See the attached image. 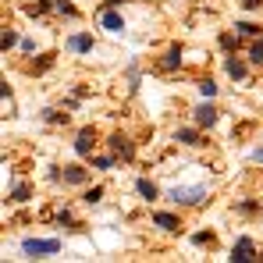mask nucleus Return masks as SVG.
Wrapping results in <instances>:
<instances>
[{
  "mask_svg": "<svg viewBox=\"0 0 263 263\" xmlns=\"http://www.w3.org/2000/svg\"><path fill=\"white\" fill-rule=\"evenodd\" d=\"M167 199L175 206H199V203H206V189L203 185H175L167 192Z\"/></svg>",
  "mask_w": 263,
  "mask_h": 263,
  "instance_id": "1",
  "label": "nucleus"
},
{
  "mask_svg": "<svg viewBox=\"0 0 263 263\" xmlns=\"http://www.w3.org/2000/svg\"><path fill=\"white\" fill-rule=\"evenodd\" d=\"M22 253L25 256H53V253H61V238H22Z\"/></svg>",
  "mask_w": 263,
  "mask_h": 263,
  "instance_id": "2",
  "label": "nucleus"
},
{
  "mask_svg": "<svg viewBox=\"0 0 263 263\" xmlns=\"http://www.w3.org/2000/svg\"><path fill=\"white\" fill-rule=\"evenodd\" d=\"M107 149H110L121 164H128L132 157H135V142H132L125 132H110V135H107Z\"/></svg>",
  "mask_w": 263,
  "mask_h": 263,
  "instance_id": "3",
  "label": "nucleus"
},
{
  "mask_svg": "<svg viewBox=\"0 0 263 263\" xmlns=\"http://www.w3.org/2000/svg\"><path fill=\"white\" fill-rule=\"evenodd\" d=\"M96 146H100V135H96V128H92V125L79 128L75 142H71V149H75L79 157H92V149H96Z\"/></svg>",
  "mask_w": 263,
  "mask_h": 263,
  "instance_id": "4",
  "label": "nucleus"
},
{
  "mask_svg": "<svg viewBox=\"0 0 263 263\" xmlns=\"http://www.w3.org/2000/svg\"><path fill=\"white\" fill-rule=\"evenodd\" d=\"M228 260H231V263H253V260H260V249L253 246V238H246V235H242V238L235 242V249H231V256H228Z\"/></svg>",
  "mask_w": 263,
  "mask_h": 263,
  "instance_id": "5",
  "label": "nucleus"
},
{
  "mask_svg": "<svg viewBox=\"0 0 263 263\" xmlns=\"http://www.w3.org/2000/svg\"><path fill=\"white\" fill-rule=\"evenodd\" d=\"M224 75H228L231 82H246V79H249V64H246L242 57L228 53V57H224Z\"/></svg>",
  "mask_w": 263,
  "mask_h": 263,
  "instance_id": "6",
  "label": "nucleus"
},
{
  "mask_svg": "<svg viewBox=\"0 0 263 263\" xmlns=\"http://www.w3.org/2000/svg\"><path fill=\"white\" fill-rule=\"evenodd\" d=\"M217 118H220V110L214 103H199V107L192 110V125H199V128H214Z\"/></svg>",
  "mask_w": 263,
  "mask_h": 263,
  "instance_id": "7",
  "label": "nucleus"
},
{
  "mask_svg": "<svg viewBox=\"0 0 263 263\" xmlns=\"http://www.w3.org/2000/svg\"><path fill=\"white\" fill-rule=\"evenodd\" d=\"M175 142H178V146H192V149H196V146H206V142H203V128H199V125L175 128Z\"/></svg>",
  "mask_w": 263,
  "mask_h": 263,
  "instance_id": "8",
  "label": "nucleus"
},
{
  "mask_svg": "<svg viewBox=\"0 0 263 263\" xmlns=\"http://www.w3.org/2000/svg\"><path fill=\"white\" fill-rule=\"evenodd\" d=\"M64 46L71 50V53H92V32H75V36H68L64 40Z\"/></svg>",
  "mask_w": 263,
  "mask_h": 263,
  "instance_id": "9",
  "label": "nucleus"
},
{
  "mask_svg": "<svg viewBox=\"0 0 263 263\" xmlns=\"http://www.w3.org/2000/svg\"><path fill=\"white\" fill-rule=\"evenodd\" d=\"M178 68H181V46H167V50H164V57H160V61H157V71H178Z\"/></svg>",
  "mask_w": 263,
  "mask_h": 263,
  "instance_id": "10",
  "label": "nucleus"
},
{
  "mask_svg": "<svg viewBox=\"0 0 263 263\" xmlns=\"http://www.w3.org/2000/svg\"><path fill=\"white\" fill-rule=\"evenodd\" d=\"M100 25H103L107 32H114V36L125 32V18H121L118 11H100Z\"/></svg>",
  "mask_w": 263,
  "mask_h": 263,
  "instance_id": "11",
  "label": "nucleus"
},
{
  "mask_svg": "<svg viewBox=\"0 0 263 263\" xmlns=\"http://www.w3.org/2000/svg\"><path fill=\"white\" fill-rule=\"evenodd\" d=\"M86 181H89V167H82V164L64 167V185H86Z\"/></svg>",
  "mask_w": 263,
  "mask_h": 263,
  "instance_id": "12",
  "label": "nucleus"
},
{
  "mask_svg": "<svg viewBox=\"0 0 263 263\" xmlns=\"http://www.w3.org/2000/svg\"><path fill=\"white\" fill-rule=\"evenodd\" d=\"M43 121L57 128V125H68V121H71V114H68V107H64V110H61V107H46V110H43Z\"/></svg>",
  "mask_w": 263,
  "mask_h": 263,
  "instance_id": "13",
  "label": "nucleus"
},
{
  "mask_svg": "<svg viewBox=\"0 0 263 263\" xmlns=\"http://www.w3.org/2000/svg\"><path fill=\"white\" fill-rule=\"evenodd\" d=\"M135 192H139V196H142L146 203H153V199L160 196V189H157V185H153L149 178H135Z\"/></svg>",
  "mask_w": 263,
  "mask_h": 263,
  "instance_id": "14",
  "label": "nucleus"
},
{
  "mask_svg": "<svg viewBox=\"0 0 263 263\" xmlns=\"http://www.w3.org/2000/svg\"><path fill=\"white\" fill-rule=\"evenodd\" d=\"M153 224H157L160 231H181V220H178L175 214H164V210H160V214H153Z\"/></svg>",
  "mask_w": 263,
  "mask_h": 263,
  "instance_id": "15",
  "label": "nucleus"
},
{
  "mask_svg": "<svg viewBox=\"0 0 263 263\" xmlns=\"http://www.w3.org/2000/svg\"><path fill=\"white\" fill-rule=\"evenodd\" d=\"M235 210H238L242 217H256V214H263V199H238Z\"/></svg>",
  "mask_w": 263,
  "mask_h": 263,
  "instance_id": "16",
  "label": "nucleus"
},
{
  "mask_svg": "<svg viewBox=\"0 0 263 263\" xmlns=\"http://www.w3.org/2000/svg\"><path fill=\"white\" fill-rule=\"evenodd\" d=\"M217 46L224 50V53H235V50L242 46V36H238V32H220V36H217Z\"/></svg>",
  "mask_w": 263,
  "mask_h": 263,
  "instance_id": "17",
  "label": "nucleus"
},
{
  "mask_svg": "<svg viewBox=\"0 0 263 263\" xmlns=\"http://www.w3.org/2000/svg\"><path fill=\"white\" fill-rule=\"evenodd\" d=\"M89 164H92L96 171H110V167L118 164V157H114V153L107 149V153H96V157H89Z\"/></svg>",
  "mask_w": 263,
  "mask_h": 263,
  "instance_id": "18",
  "label": "nucleus"
},
{
  "mask_svg": "<svg viewBox=\"0 0 263 263\" xmlns=\"http://www.w3.org/2000/svg\"><path fill=\"white\" fill-rule=\"evenodd\" d=\"M235 32L246 36V40H256V36H263V25H256V22H235Z\"/></svg>",
  "mask_w": 263,
  "mask_h": 263,
  "instance_id": "19",
  "label": "nucleus"
},
{
  "mask_svg": "<svg viewBox=\"0 0 263 263\" xmlns=\"http://www.w3.org/2000/svg\"><path fill=\"white\" fill-rule=\"evenodd\" d=\"M7 199H11V203H29V199H32V189H29L25 181H18V185L7 192Z\"/></svg>",
  "mask_w": 263,
  "mask_h": 263,
  "instance_id": "20",
  "label": "nucleus"
},
{
  "mask_svg": "<svg viewBox=\"0 0 263 263\" xmlns=\"http://www.w3.org/2000/svg\"><path fill=\"white\" fill-rule=\"evenodd\" d=\"M103 196H107V189H103V185H92V189L82 192V203H86V206H96V203H103Z\"/></svg>",
  "mask_w": 263,
  "mask_h": 263,
  "instance_id": "21",
  "label": "nucleus"
},
{
  "mask_svg": "<svg viewBox=\"0 0 263 263\" xmlns=\"http://www.w3.org/2000/svg\"><path fill=\"white\" fill-rule=\"evenodd\" d=\"M249 64H253V68H263V36H256V40L249 43Z\"/></svg>",
  "mask_w": 263,
  "mask_h": 263,
  "instance_id": "22",
  "label": "nucleus"
},
{
  "mask_svg": "<svg viewBox=\"0 0 263 263\" xmlns=\"http://www.w3.org/2000/svg\"><path fill=\"white\" fill-rule=\"evenodd\" d=\"M50 68H53V53H43L40 61L29 64V75H43V71H50Z\"/></svg>",
  "mask_w": 263,
  "mask_h": 263,
  "instance_id": "23",
  "label": "nucleus"
},
{
  "mask_svg": "<svg viewBox=\"0 0 263 263\" xmlns=\"http://www.w3.org/2000/svg\"><path fill=\"white\" fill-rule=\"evenodd\" d=\"M50 4H53L57 14H64V18H79V7H75L71 0H50Z\"/></svg>",
  "mask_w": 263,
  "mask_h": 263,
  "instance_id": "24",
  "label": "nucleus"
},
{
  "mask_svg": "<svg viewBox=\"0 0 263 263\" xmlns=\"http://www.w3.org/2000/svg\"><path fill=\"white\" fill-rule=\"evenodd\" d=\"M14 46H22L18 32H14V29H4V36H0V50L7 53V50H14Z\"/></svg>",
  "mask_w": 263,
  "mask_h": 263,
  "instance_id": "25",
  "label": "nucleus"
},
{
  "mask_svg": "<svg viewBox=\"0 0 263 263\" xmlns=\"http://www.w3.org/2000/svg\"><path fill=\"white\" fill-rule=\"evenodd\" d=\"M214 242H217V235L206 228V231H196L192 235V246H206V249H214Z\"/></svg>",
  "mask_w": 263,
  "mask_h": 263,
  "instance_id": "26",
  "label": "nucleus"
},
{
  "mask_svg": "<svg viewBox=\"0 0 263 263\" xmlns=\"http://www.w3.org/2000/svg\"><path fill=\"white\" fill-rule=\"evenodd\" d=\"M196 89L203 92V100H214V96H217V82H214V79H199Z\"/></svg>",
  "mask_w": 263,
  "mask_h": 263,
  "instance_id": "27",
  "label": "nucleus"
},
{
  "mask_svg": "<svg viewBox=\"0 0 263 263\" xmlns=\"http://www.w3.org/2000/svg\"><path fill=\"white\" fill-rule=\"evenodd\" d=\"M57 224H61V228H64V224H68V228H79V224H75V217H71V210H57Z\"/></svg>",
  "mask_w": 263,
  "mask_h": 263,
  "instance_id": "28",
  "label": "nucleus"
},
{
  "mask_svg": "<svg viewBox=\"0 0 263 263\" xmlns=\"http://www.w3.org/2000/svg\"><path fill=\"white\" fill-rule=\"evenodd\" d=\"M121 4H128V0H103V4H100V11H118Z\"/></svg>",
  "mask_w": 263,
  "mask_h": 263,
  "instance_id": "29",
  "label": "nucleus"
},
{
  "mask_svg": "<svg viewBox=\"0 0 263 263\" xmlns=\"http://www.w3.org/2000/svg\"><path fill=\"white\" fill-rule=\"evenodd\" d=\"M246 11H263V0H238Z\"/></svg>",
  "mask_w": 263,
  "mask_h": 263,
  "instance_id": "30",
  "label": "nucleus"
},
{
  "mask_svg": "<svg viewBox=\"0 0 263 263\" xmlns=\"http://www.w3.org/2000/svg\"><path fill=\"white\" fill-rule=\"evenodd\" d=\"M128 82H132V89L139 86V64H132V68H128Z\"/></svg>",
  "mask_w": 263,
  "mask_h": 263,
  "instance_id": "31",
  "label": "nucleus"
},
{
  "mask_svg": "<svg viewBox=\"0 0 263 263\" xmlns=\"http://www.w3.org/2000/svg\"><path fill=\"white\" fill-rule=\"evenodd\" d=\"M253 164H263V146H260V149H253Z\"/></svg>",
  "mask_w": 263,
  "mask_h": 263,
  "instance_id": "32",
  "label": "nucleus"
},
{
  "mask_svg": "<svg viewBox=\"0 0 263 263\" xmlns=\"http://www.w3.org/2000/svg\"><path fill=\"white\" fill-rule=\"evenodd\" d=\"M260 260H263V249H260Z\"/></svg>",
  "mask_w": 263,
  "mask_h": 263,
  "instance_id": "33",
  "label": "nucleus"
}]
</instances>
